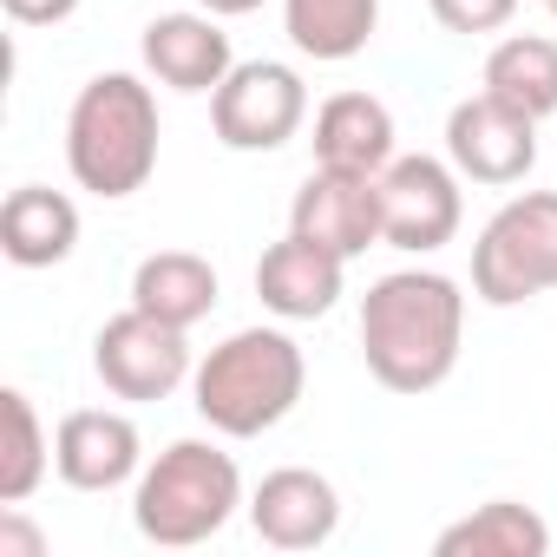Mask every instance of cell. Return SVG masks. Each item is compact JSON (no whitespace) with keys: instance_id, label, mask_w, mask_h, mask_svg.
<instances>
[{"instance_id":"6da1fadb","label":"cell","mask_w":557,"mask_h":557,"mask_svg":"<svg viewBox=\"0 0 557 557\" xmlns=\"http://www.w3.org/2000/svg\"><path fill=\"white\" fill-rule=\"evenodd\" d=\"M466 296L440 269H394L361 302V355L387 394H433L459 368Z\"/></svg>"},{"instance_id":"7a4b0ae2","label":"cell","mask_w":557,"mask_h":557,"mask_svg":"<svg viewBox=\"0 0 557 557\" xmlns=\"http://www.w3.org/2000/svg\"><path fill=\"white\" fill-rule=\"evenodd\" d=\"M302 387H309V361L283 329H236L190 374L197 413L230 440H256L269 426H283L296 413Z\"/></svg>"},{"instance_id":"3957f363","label":"cell","mask_w":557,"mask_h":557,"mask_svg":"<svg viewBox=\"0 0 557 557\" xmlns=\"http://www.w3.org/2000/svg\"><path fill=\"white\" fill-rule=\"evenodd\" d=\"M66 171L92 197H132L158 171V99L138 73H99L66 112Z\"/></svg>"},{"instance_id":"277c9868","label":"cell","mask_w":557,"mask_h":557,"mask_svg":"<svg viewBox=\"0 0 557 557\" xmlns=\"http://www.w3.org/2000/svg\"><path fill=\"white\" fill-rule=\"evenodd\" d=\"M243 505V472L223 446L210 440H177L164 446L138 492H132V524L145 544H164V550H190L203 537H216Z\"/></svg>"},{"instance_id":"5b68a950","label":"cell","mask_w":557,"mask_h":557,"mask_svg":"<svg viewBox=\"0 0 557 557\" xmlns=\"http://www.w3.org/2000/svg\"><path fill=\"white\" fill-rule=\"evenodd\" d=\"M550 289H557V190H524L472 243V296L492 309H518Z\"/></svg>"},{"instance_id":"8992f818","label":"cell","mask_w":557,"mask_h":557,"mask_svg":"<svg viewBox=\"0 0 557 557\" xmlns=\"http://www.w3.org/2000/svg\"><path fill=\"white\" fill-rule=\"evenodd\" d=\"M309 119V86L283 60H243L230 79L210 92V125L216 145L230 151H283Z\"/></svg>"},{"instance_id":"52a82bcc","label":"cell","mask_w":557,"mask_h":557,"mask_svg":"<svg viewBox=\"0 0 557 557\" xmlns=\"http://www.w3.org/2000/svg\"><path fill=\"white\" fill-rule=\"evenodd\" d=\"M184 335L190 329H171V322H158L145 309L112 315L99 329V342H92V368H99L106 394H119V400H164V394H177L197 374Z\"/></svg>"},{"instance_id":"ba28073f","label":"cell","mask_w":557,"mask_h":557,"mask_svg":"<svg viewBox=\"0 0 557 557\" xmlns=\"http://www.w3.org/2000/svg\"><path fill=\"white\" fill-rule=\"evenodd\" d=\"M459 171L440 158H394L381 171V243L407 249V256H433L459 236Z\"/></svg>"},{"instance_id":"9c48e42d","label":"cell","mask_w":557,"mask_h":557,"mask_svg":"<svg viewBox=\"0 0 557 557\" xmlns=\"http://www.w3.org/2000/svg\"><path fill=\"white\" fill-rule=\"evenodd\" d=\"M446 158L472 184H524L537 164V119L492 92H472L446 112Z\"/></svg>"},{"instance_id":"30bf717a","label":"cell","mask_w":557,"mask_h":557,"mask_svg":"<svg viewBox=\"0 0 557 557\" xmlns=\"http://www.w3.org/2000/svg\"><path fill=\"white\" fill-rule=\"evenodd\" d=\"M289 230L309 236V243H322V249H335V256H348V262L368 256L381 243V177L315 164L309 184L289 203Z\"/></svg>"},{"instance_id":"8fae6325","label":"cell","mask_w":557,"mask_h":557,"mask_svg":"<svg viewBox=\"0 0 557 557\" xmlns=\"http://www.w3.org/2000/svg\"><path fill=\"white\" fill-rule=\"evenodd\" d=\"M342 275H348V256L309 243V236H283V243H269L262 262H256V296L269 315H283V322H315L342 302Z\"/></svg>"},{"instance_id":"7c38bea8","label":"cell","mask_w":557,"mask_h":557,"mask_svg":"<svg viewBox=\"0 0 557 557\" xmlns=\"http://www.w3.org/2000/svg\"><path fill=\"white\" fill-rule=\"evenodd\" d=\"M249 524H256V537L275 544V550H315V544H329L335 524H342V492H335L322 472H309V466H283V472H269V479L256 485Z\"/></svg>"},{"instance_id":"4fadbf2b","label":"cell","mask_w":557,"mask_h":557,"mask_svg":"<svg viewBox=\"0 0 557 557\" xmlns=\"http://www.w3.org/2000/svg\"><path fill=\"white\" fill-rule=\"evenodd\" d=\"M138 459H145V440L112 407H79L53 433V472L73 492H112V485H125L138 472Z\"/></svg>"},{"instance_id":"5bb4252c","label":"cell","mask_w":557,"mask_h":557,"mask_svg":"<svg viewBox=\"0 0 557 557\" xmlns=\"http://www.w3.org/2000/svg\"><path fill=\"white\" fill-rule=\"evenodd\" d=\"M138 53H145L151 79L171 86V92H216L236 66L230 34L216 27V14H158L145 27Z\"/></svg>"},{"instance_id":"9a60e30c","label":"cell","mask_w":557,"mask_h":557,"mask_svg":"<svg viewBox=\"0 0 557 557\" xmlns=\"http://www.w3.org/2000/svg\"><path fill=\"white\" fill-rule=\"evenodd\" d=\"M0 249L21 269H53L79 249V203L47 184H21L0 203Z\"/></svg>"},{"instance_id":"2e32d148","label":"cell","mask_w":557,"mask_h":557,"mask_svg":"<svg viewBox=\"0 0 557 557\" xmlns=\"http://www.w3.org/2000/svg\"><path fill=\"white\" fill-rule=\"evenodd\" d=\"M315 164L381 177L394 164V112L374 92H335L315 112Z\"/></svg>"},{"instance_id":"e0dca14e","label":"cell","mask_w":557,"mask_h":557,"mask_svg":"<svg viewBox=\"0 0 557 557\" xmlns=\"http://www.w3.org/2000/svg\"><path fill=\"white\" fill-rule=\"evenodd\" d=\"M132 309H145L171 329H197L216 309V269L190 249H158L132 269Z\"/></svg>"},{"instance_id":"ac0fdd59","label":"cell","mask_w":557,"mask_h":557,"mask_svg":"<svg viewBox=\"0 0 557 557\" xmlns=\"http://www.w3.org/2000/svg\"><path fill=\"white\" fill-rule=\"evenodd\" d=\"M433 550L440 557H544L550 550V524L531 505H518V498H492L472 518L446 524L433 537Z\"/></svg>"},{"instance_id":"d6986e66","label":"cell","mask_w":557,"mask_h":557,"mask_svg":"<svg viewBox=\"0 0 557 557\" xmlns=\"http://www.w3.org/2000/svg\"><path fill=\"white\" fill-rule=\"evenodd\" d=\"M381 27V0H283V34L309 60H355Z\"/></svg>"},{"instance_id":"ffe728a7","label":"cell","mask_w":557,"mask_h":557,"mask_svg":"<svg viewBox=\"0 0 557 557\" xmlns=\"http://www.w3.org/2000/svg\"><path fill=\"white\" fill-rule=\"evenodd\" d=\"M485 92L531 112V119H550L557 112V40L544 34H511L485 53Z\"/></svg>"},{"instance_id":"44dd1931","label":"cell","mask_w":557,"mask_h":557,"mask_svg":"<svg viewBox=\"0 0 557 557\" xmlns=\"http://www.w3.org/2000/svg\"><path fill=\"white\" fill-rule=\"evenodd\" d=\"M0 420H8V446H0V505H21L34 498V485L53 466V440L40 433V413L21 387L0 394Z\"/></svg>"},{"instance_id":"7402d4cb","label":"cell","mask_w":557,"mask_h":557,"mask_svg":"<svg viewBox=\"0 0 557 557\" xmlns=\"http://www.w3.org/2000/svg\"><path fill=\"white\" fill-rule=\"evenodd\" d=\"M433 8V21L446 27V34H498L511 14H518V0H426Z\"/></svg>"},{"instance_id":"603a6c76","label":"cell","mask_w":557,"mask_h":557,"mask_svg":"<svg viewBox=\"0 0 557 557\" xmlns=\"http://www.w3.org/2000/svg\"><path fill=\"white\" fill-rule=\"evenodd\" d=\"M0 8H8L14 27H60L79 14V0H0Z\"/></svg>"},{"instance_id":"cb8c5ba5","label":"cell","mask_w":557,"mask_h":557,"mask_svg":"<svg viewBox=\"0 0 557 557\" xmlns=\"http://www.w3.org/2000/svg\"><path fill=\"white\" fill-rule=\"evenodd\" d=\"M8 550H21V557H40V550H47V537H40V531H27V524L14 518V505L0 511V557H8Z\"/></svg>"},{"instance_id":"d4e9b609","label":"cell","mask_w":557,"mask_h":557,"mask_svg":"<svg viewBox=\"0 0 557 557\" xmlns=\"http://www.w3.org/2000/svg\"><path fill=\"white\" fill-rule=\"evenodd\" d=\"M197 8H203V14H216V21H236V14H256L262 0H197Z\"/></svg>"},{"instance_id":"484cf974","label":"cell","mask_w":557,"mask_h":557,"mask_svg":"<svg viewBox=\"0 0 557 557\" xmlns=\"http://www.w3.org/2000/svg\"><path fill=\"white\" fill-rule=\"evenodd\" d=\"M537 8H544V14H550V21H557V0H537Z\"/></svg>"}]
</instances>
